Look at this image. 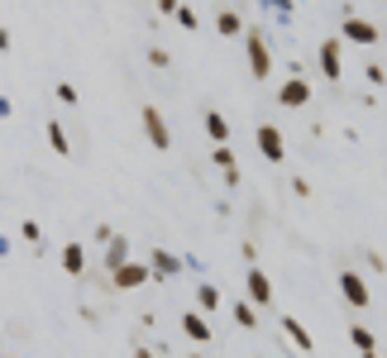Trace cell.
<instances>
[{
  "mask_svg": "<svg viewBox=\"0 0 387 358\" xmlns=\"http://www.w3.org/2000/svg\"><path fill=\"white\" fill-rule=\"evenodd\" d=\"M206 134H211V143H230V120L220 110H206Z\"/></svg>",
  "mask_w": 387,
  "mask_h": 358,
  "instance_id": "obj_19",
  "label": "cell"
},
{
  "mask_svg": "<svg viewBox=\"0 0 387 358\" xmlns=\"http://www.w3.org/2000/svg\"><path fill=\"white\" fill-rule=\"evenodd\" d=\"M263 5H268V10H277V15H282V20H287V15H292V0H263Z\"/></svg>",
  "mask_w": 387,
  "mask_h": 358,
  "instance_id": "obj_30",
  "label": "cell"
},
{
  "mask_svg": "<svg viewBox=\"0 0 387 358\" xmlns=\"http://www.w3.org/2000/svg\"><path fill=\"white\" fill-rule=\"evenodd\" d=\"M143 282H153V268H148V263H134V258L111 273V287H120V292H134V287H143Z\"/></svg>",
  "mask_w": 387,
  "mask_h": 358,
  "instance_id": "obj_6",
  "label": "cell"
},
{
  "mask_svg": "<svg viewBox=\"0 0 387 358\" xmlns=\"http://www.w3.org/2000/svg\"><path fill=\"white\" fill-rule=\"evenodd\" d=\"M277 325H282V334L292 339V349H297V354H311V349H316L311 330H306V325L297 320V315H287V310H282V315H277Z\"/></svg>",
  "mask_w": 387,
  "mask_h": 358,
  "instance_id": "obj_9",
  "label": "cell"
},
{
  "mask_svg": "<svg viewBox=\"0 0 387 358\" xmlns=\"http://www.w3.org/2000/svg\"><path fill=\"white\" fill-rule=\"evenodd\" d=\"M192 358H206V354H192Z\"/></svg>",
  "mask_w": 387,
  "mask_h": 358,
  "instance_id": "obj_36",
  "label": "cell"
},
{
  "mask_svg": "<svg viewBox=\"0 0 387 358\" xmlns=\"http://www.w3.org/2000/svg\"><path fill=\"white\" fill-rule=\"evenodd\" d=\"M339 38L368 48V43H378V24H368V20H359V15H344V20H339Z\"/></svg>",
  "mask_w": 387,
  "mask_h": 358,
  "instance_id": "obj_7",
  "label": "cell"
},
{
  "mask_svg": "<svg viewBox=\"0 0 387 358\" xmlns=\"http://www.w3.org/2000/svg\"><path fill=\"white\" fill-rule=\"evenodd\" d=\"M125 263H129V234H115L111 244H106V273L125 268Z\"/></svg>",
  "mask_w": 387,
  "mask_h": 358,
  "instance_id": "obj_15",
  "label": "cell"
},
{
  "mask_svg": "<svg viewBox=\"0 0 387 358\" xmlns=\"http://www.w3.org/2000/svg\"><path fill=\"white\" fill-rule=\"evenodd\" d=\"M10 48H15V38H10V29L0 24V53H10Z\"/></svg>",
  "mask_w": 387,
  "mask_h": 358,
  "instance_id": "obj_33",
  "label": "cell"
},
{
  "mask_svg": "<svg viewBox=\"0 0 387 358\" xmlns=\"http://www.w3.org/2000/svg\"><path fill=\"white\" fill-rule=\"evenodd\" d=\"M115 234H120V229H111V224H96V229H91V239H96V244H111Z\"/></svg>",
  "mask_w": 387,
  "mask_h": 358,
  "instance_id": "obj_28",
  "label": "cell"
},
{
  "mask_svg": "<svg viewBox=\"0 0 387 358\" xmlns=\"http://www.w3.org/2000/svg\"><path fill=\"white\" fill-rule=\"evenodd\" d=\"M244 57H249L253 82H268V77H273V53H268V38H263L258 29L244 34Z\"/></svg>",
  "mask_w": 387,
  "mask_h": 358,
  "instance_id": "obj_1",
  "label": "cell"
},
{
  "mask_svg": "<svg viewBox=\"0 0 387 358\" xmlns=\"http://www.w3.org/2000/svg\"><path fill=\"white\" fill-rule=\"evenodd\" d=\"M148 62H153V67H158V72H163V67H172V53H167V48H158V43H153V48H148Z\"/></svg>",
  "mask_w": 387,
  "mask_h": 358,
  "instance_id": "obj_25",
  "label": "cell"
},
{
  "mask_svg": "<svg viewBox=\"0 0 387 358\" xmlns=\"http://www.w3.org/2000/svg\"><path fill=\"white\" fill-rule=\"evenodd\" d=\"M363 82H368V86H383V82H387V72L378 67V62H368V67H363Z\"/></svg>",
  "mask_w": 387,
  "mask_h": 358,
  "instance_id": "obj_26",
  "label": "cell"
},
{
  "mask_svg": "<svg viewBox=\"0 0 387 358\" xmlns=\"http://www.w3.org/2000/svg\"><path fill=\"white\" fill-rule=\"evenodd\" d=\"M383 5H387V0H383Z\"/></svg>",
  "mask_w": 387,
  "mask_h": 358,
  "instance_id": "obj_38",
  "label": "cell"
},
{
  "mask_svg": "<svg viewBox=\"0 0 387 358\" xmlns=\"http://www.w3.org/2000/svg\"><path fill=\"white\" fill-rule=\"evenodd\" d=\"M277 106H282V110H302V106H311V82H306V77H287V82L277 86Z\"/></svg>",
  "mask_w": 387,
  "mask_h": 358,
  "instance_id": "obj_5",
  "label": "cell"
},
{
  "mask_svg": "<svg viewBox=\"0 0 387 358\" xmlns=\"http://www.w3.org/2000/svg\"><path fill=\"white\" fill-rule=\"evenodd\" d=\"M172 20H177V24L187 29V34H192V29L201 24V20H196V10H192V5H182V10H177V15H172Z\"/></svg>",
  "mask_w": 387,
  "mask_h": 358,
  "instance_id": "obj_24",
  "label": "cell"
},
{
  "mask_svg": "<svg viewBox=\"0 0 387 358\" xmlns=\"http://www.w3.org/2000/svg\"><path fill=\"white\" fill-rule=\"evenodd\" d=\"M363 263H368V273H387L383 253H373V248H368V253H363Z\"/></svg>",
  "mask_w": 387,
  "mask_h": 358,
  "instance_id": "obj_29",
  "label": "cell"
},
{
  "mask_svg": "<svg viewBox=\"0 0 387 358\" xmlns=\"http://www.w3.org/2000/svg\"><path fill=\"white\" fill-rule=\"evenodd\" d=\"M53 96L62 101V106H77V86H72V82H57V86H53Z\"/></svg>",
  "mask_w": 387,
  "mask_h": 358,
  "instance_id": "obj_23",
  "label": "cell"
},
{
  "mask_svg": "<svg viewBox=\"0 0 387 358\" xmlns=\"http://www.w3.org/2000/svg\"><path fill=\"white\" fill-rule=\"evenodd\" d=\"M139 120H143V134H148V143H153L158 153H167V148H172V129H167L163 110H158V106H143V110H139Z\"/></svg>",
  "mask_w": 387,
  "mask_h": 358,
  "instance_id": "obj_3",
  "label": "cell"
},
{
  "mask_svg": "<svg viewBox=\"0 0 387 358\" xmlns=\"http://www.w3.org/2000/svg\"><path fill=\"white\" fill-rule=\"evenodd\" d=\"M253 143H258V153H263V163H282V158H287V143H282V129H277V124H258V129H253Z\"/></svg>",
  "mask_w": 387,
  "mask_h": 358,
  "instance_id": "obj_4",
  "label": "cell"
},
{
  "mask_svg": "<svg viewBox=\"0 0 387 358\" xmlns=\"http://www.w3.org/2000/svg\"><path fill=\"white\" fill-rule=\"evenodd\" d=\"M48 143H53V153L57 158H72V138H67V129H62V120H48Z\"/></svg>",
  "mask_w": 387,
  "mask_h": 358,
  "instance_id": "obj_17",
  "label": "cell"
},
{
  "mask_svg": "<svg viewBox=\"0 0 387 358\" xmlns=\"http://www.w3.org/2000/svg\"><path fill=\"white\" fill-rule=\"evenodd\" d=\"M10 115H15V106H10V101L0 96V120H10Z\"/></svg>",
  "mask_w": 387,
  "mask_h": 358,
  "instance_id": "obj_34",
  "label": "cell"
},
{
  "mask_svg": "<svg viewBox=\"0 0 387 358\" xmlns=\"http://www.w3.org/2000/svg\"><path fill=\"white\" fill-rule=\"evenodd\" d=\"M57 263H62V273H67V277H82L86 273V244H82V239H67L62 253H57Z\"/></svg>",
  "mask_w": 387,
  "mask_h": 358,
  "instance_id": "obj_10",
  "label": "cell"
},
{
  "mask_svg": "<svg viewBox=\"0 0 387 358\" xmlns=\"http://www.w3.org/2000/svg\"><path fill=\"white\" fill-rule=\"evenodd\" d=\"M10 358H20V354H10Z\"/></svg>",
  "mask_w": 387,
  "mask_h": 358,
  "instance_id": "obj_37",
  "label": "cell"
},
{
  "mask_svg": "<svg viewBox=\"0 0 387 358\" xmlns=\"http://www.w3.org/2000/svg\"><path fill=\"white\" fill-rule=\"evenodd\" d=\"M292 196H311V182L306 177H292Z\"/></svg>",
  "mask_w": 387,
  "mask_h": 358,
  "instance_id": "obj_32",
  "label": "cell"
},
{
  "mask_svg": "<svg viewBox=\"0 0 387 358\" xmlns=\"http://www.w3.org/2000/svg\"><path fill=\"white\" fill-rule=\"evenodd\" d=\"M335 282H339V296L354 306V310H368V306H373V292H368V282L359 277V268H339Z\"/></svg>",
  "mask_w": 387,
  "mask_h": 358,
  "instance_id": "obj_2",
  "label": "cell"
},
{
  "mask_svg": "<svg viewBox=\"0 0 387 358\" xmlns=\"http://www.w3.org/2000/svg\"><path fill=\"white\" fill-rule=\"evenodd\" d=\"M321 72H325V82L344 77V67H339V38H321Z\"/></svg>",
  "mask_w": 387,
  "mask_h": 358,
  "instance_id": "obj_11",
  "label": "cell"
},
{
  "mask_svg": "<svg viewBox=\"0 0 387 358\" xmlns=\"http://www.w3.org/2000/svg\"><path fill=\"white\" fill-rule=\"evenodd\" d=\"M182 334H187L192 344H216V334H211V325H206L201 310H187V315H182Z\"/></svg>",
  "mask_w": 387,
  "mask_h": 358,
  "instance_id": "obj_12",
  "label": "cell"
},
{
  "mask_svg": "<svg viewBox=\"0 0 387 358\" xmlns=\"http://www.w3.org/2000/svg\"><path fill=\"white\" fill-rule=\"evenodd\" d=\"M211 163L220 167V172H225V167H239V163H234V148H230V143H216V148H211Z\"/></svg>",
  "mask_w": 387,
  "mask_h": 358,
  "instance_id": "obj_21",
  "label": "cell"
},
{
  "mask_svg": "<svg viewBox=\"0 0 387 358\" xmlns=\"http://www.w3.org/2000/svg\"><path fill=\"white\" fill-rule=\"evenodd\" d=\"M148 268H153V277H177L187 263H182L177 253H167V248H153V253H148Z\"/></svg>",
  "mask_w": 387,
  "mask_h": 358,
  "instance_id": "obj_13",
  "label": "cell"
},
{
  "mask_svg": "<svg viewBox=\"0 0 387 358\" xmlns=\"http://www.w3.org/2000/svg\"><path fill=\"white\" fill-rule=\"evenodd\" d=\"M349 344H354L359 354H373V349H378V339H373V330H363V325H354V330H349Z\"/></svg>",
  "mask_w": 387,
  "mask_h": 358,
  "instance_id": "obj_20",
  "label": "cell"
},
{
  "mask_svg": "<svg viewBox=\"0 0 387 358\" xmlns=\"http://www.w3.org/2000/svg\"><path fill=\"white\" fill-rule=\"evenodd\" d=\"M20 239H24V244H43V224L24 220V224H20Z\"/></svg>",
  "mask_w": 387,
  "mask_h": 358,
  "instance_id": "obj_22",
  "label": "cell"
},
{
  "mask_svg": "<svg viewBox=\"0 0 387 358\" xmlns=\"http://www.w3.org/2000/svg\"><path fill=\"white\" fill-rule=\"evenodd\" d=\"M216 34H220V38H244V34H249V29H244V15H239V10H220V15H216Z\"/></svg>",
  "mask_w": 387,
  "mask_h": 358,
  "instance_id": "obj_14",
  "label": "cell"
},
{
  "mask_svg": "<svg viewBox=\"0 0 387 358\" xmlns=\"http://www.w3.org/2000/svg\"><path fill=\"white\" fill-rule=\"evenodd\" d=\"M244 187V172L239 167H225V192H239Z\"/></svg>",
  "mask_w": 387,
  "mask_h": 358,
  "instance_id": "obj_27",
  "label": "cell"
},
{
  "mask_svg": "<svg viewBox=\"0 0 387 358\" xmlns=\"http://www.w3.org/2000/svg\"><path fill=\"white\" fill-rule=\"evenodd\" d=\"M244 296L253 306H273V282H268L263 268H244Z\"/></svg>",
  "mask_w": 387,
  "mask_h": 358,
  "instance_id": "obj_8",
  "label": "cell"
},
{
  "mask_svg": "<svg viewBox=\"0 0 387 358\" xmlns=\"http://www.w3.org/2000/svg\"><path fill=\"white\" fill-rule=\"evenodd\" d=\"M230 315H234V325H239V330H253V325H258V306H253L249 296L230 306Z\"/></svg>",
  "mask_w": 387,
  "mask_h": 358,
  "instance_id": "obj_18",
  "label": "cell"
},
{
  "mask_svg": "<svg viewBox=\"0 0 387 358\" xmlns=\"http://www.w3.org/2000/svg\"><path fill=\"white\" fill-rule=\"evenodd\" d=\"M153 5H158V15H177L182 10V0H153Z\"/></svg>",
  "mask_w": 387,
  "mask_h": 358,
  "instance_id": "obj_31",
  "label": "cell"
},
{
  "mask_svg": "<svg viewBox=\"0 0 387 358\" xmlns=\"http://www.w3.org/2000/svg\"><path fill=\"white\" fill-rule=\"evenodd\" d=\"M225 306V296H220V287H216V282H201V287H196V310H206V315H211V310H220Z\"/></svg>",
  "mask_w": 387,
  "mask_h": 358,
  "instance_id": "obj_16",
  "label": "cell"
},
{
  "mask_svg": "<svg viewBox=\"0 0 387 358\" xmlns=\"http://www.w3.org/2000/svg\"><path fill=\"white\" fill-rule=\"evenodd\" d=\"M363 358H378V349H373V354H363Z\"/></svg>",
  "mask_w": 387,
  "mask_h": 358,
  "instance_id": "obj_35",
  "label": "cell"
}]
</instances>
